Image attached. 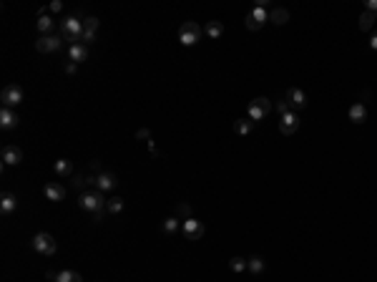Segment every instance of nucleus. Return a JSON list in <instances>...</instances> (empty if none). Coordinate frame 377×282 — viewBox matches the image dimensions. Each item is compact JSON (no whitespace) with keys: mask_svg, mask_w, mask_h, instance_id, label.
Wrapping results in <instances>:
<instances>
[{"mask_svg":"<svg viewBox=\"0 0 377 282\" xmlns=\"http://www.w3.org/2000/svg\"><path fill=\"white\" fill-rule=\"evenodd\" d=\"M106 197H103V192L101 189H93V192H83L80 197H78V207L83 211H91V214H96V211H106Z\"/></svg>","mask_w":377,"mask_h":282,"instance_id":"nucleus-1","label":"nucleus"},{"mask_svg":"<svg viewBox=\"0 0 377 282\" xmlns=\"http://www.w3.org/2000/svg\"><path fill=\"white\" fill-rule=\"evenodd\" d=\"M61 38L63 41H71V46L80 43L83 38V20H78V15H71L61 23Z\"/></svg>","mask_w":377,"mask_h":282,"instance_id":"nucleus-2","label":"nucleus"},{"mask_svg":"<svg viewBox=\"0 0 377 282\" xmlns=\"http://www.w3.org/2000/svg\"><path fill=\"white\" fill-rule=\"evenodd\" d=\"M33 250H35L38 255H43V257H51V255H56L58 242H56L53 234H48V232H38V234L33 237Z\"/></svg>","mask_w":377,"mask_h":282,"instance_id":"nucleus-3","label":"nucleus"},{"mask_svg":"<svg viewBox=\"0 0 377 282\" xmlns=\"http://www.w3.org/2000/svg\"><path fill=\"white\" fill-rule=\"evenodd\" d=\"M199 38H201V28H199V23L186 20V23L179 28V43H181V46H196Z\"/></svg>","mask_w":377,"mask_h":282,"instance_id":"nucleus-4","label":"nucleus"},{"mask_svg":"<svg viewBox=\"0 0 377 282\" xmlns=\"http://www.w3.org/2000/svg\"><path fill=\"white\" fill-rule=\"evenodd\" d=\"M269 111H272V101L264 98V96H259V98H254V101L249 103V119H252L254 124L262 121L264 116H269Z\"/></svg>","mask_w":377,"mask_h":282,"instance_id":"nucleus-5","label":"nucleus"},{"mask_svg":"<svg viewBox=\"0 0 377 282\" xmlns=\"http://www.w3.org/2000/svg\"><path fill=\"white\" fill-rule=\"evenodd\" d=\"M181 232H184V237L189 239V242H196V239H201L204 237V222H199L196 217H189V219H184V224H181Z\"/></svg>","mask_w":377,"mask_h":282,"instance_id":"nucleus-6","label":"nucleus"},{"mask_svg":"<svg viewBox=\"0 0 377 282\" xmlns=\"http://www.w3.org/2000/svg\"><path fill=\"white\" fill-rule=\"evenodd\" d=\"M0 101H3V106H5V109L18 106V103L23 101V88H20V86H15V83L5 86V88H3V93H0Z\"/></svg>","mask_w":377,"mask_h":282,"instance_id":"nucleus-7","label":"nucleus"},{"mask_svg":"<svg viewBox=\"0 0 377 282\" xmlns=\"http://www.w3.org/2000/svg\"><path fill=\"white\" fill-rule=\"evenodd\" d=\"M267 20H269V13L264 10V5H257V8L246 15V28H249V30H259Z\"/></svg>","mask_w":377,"mask_h":282,"instance_id":"nucleus-8","label":"nucleus"},{"mask_svg":"<svg viewBox=\"0 0 377 282\" xmlns=\"http://www.w3.org/2000/svg\"><path fill=\"white\" fill-rule=\"evenodd\" d=\"M61 48V38L58 36H40L38 41H35V51L38 53H53V51H58Z\"/></svg>","mask_w":377,"mask_h":282,"instance_id":"nucleus-9","label":"nucleus"},{"mask_svg":"<svg viewBox=\"0 0 377 282\" xmlns=\"http://www.w3.org/2000/svg\"><path fill=\"white\" fill-rule=\"evenodd\" d=\"M0 156H3V164H8V166L23 161V151H20L18 146H13V144H5L3 151H0Z\"/></svg>","mask_w":377,"mask_h":282,"instance_id":"nucleus-10","label":"nucleus"},{"mask_svg":"<svg viewBox=\"0 0 377 282\" xmlns=\"http://www.w3.org/2000/svg\"><path fill=\"white\" fill-rule=\"evenodd\" d=\"M297 129H300V119H297V114H295V111L279 119V131H282L284 136H292Z\"/></svg>","mask_w":377,"mask_h":282,"instance_id":"nucleus-11","label":"nucleus"},{"mask_svg":"<svg viewBox=\"0 0 377 282\" xmlns=\"http://www.w3.org/2000/svg\"><path fill=\"white\" fill-rule=\"evenodd\" d=\"M43 194H46L51 202H63V199H66V187L58 184V182H51V184L43 187Z\"/></svg>","mask_w":377,"mask_h":282,"instance_id":"nucleus-12","label":"nucleus"},{"mask_svg":"<svg viewBox=\"0 0 377 282\" xmlns=\"http://www.w3.org/2000/svg\"><path fill=\"white\" fill-rule=\"evenodd\" d=\"M18 121H20V119H18V114H15L13 109H5V106L0 109V126H3L5 131L15 129V126H18Z\"/></svg>","mask_w":377,"mask_h":282,"instance_id":"nucleus-13","label":"nucleus"},{"mask_svg":"<svg viewBox=\"0 0 377 282\" xmlns=\"http://www.w3.org/2000/svg\"><path fill=\"white\" fill-rule=\"evenodd\" d=\"M56 28V20L51 18V15H46V13H38V20H35V30L40 33V36H51V30Z\"/></svg>","mask_w":377,"mask_h":282,"instance_id":"nucleus-14","label":"nucleus"},{"mask_svg":"<svg viewBox=\"0 0 377 282\" xmlns=\"http://www.w3.org/2000/svg\"><path fill=\"white\" fill-rule=\"evenodd\" d=\"M116 184H118V179H116L113 174H108V171H101V174L96 177V189H101V192L116 189Z\"/></svg>","mask_w":377,"mask_h":282,"instance_id":"nucleus-15","label":"nucleus"},{"mask_svg":"<svg viewBox=\"0 0 377 282\" xmlns=\"http://www.w3.org/2000/svg\"><path fill=\"white\" fill-rule=\"evenodd\" d=\"M284 101H287L289 106H295V109H304V106H307V96H304V91H300V88H289Z\"/></svg>","mask_w":377,"mask_h":282,"instance_id":"nucleus-16","label":"nucleus"},{"mask_svg":"<svg viewBox=\"0 0 377 282\" xmlns=\"http://www.w3.org/2000/svg\"><path fill=\"white\" fill-rule=\"evenodd\" d=\"M68 56H71L73 63H83V61L88 58V46H86V43H75V46L68 48Z\"/></svg>","mask_w":377,"mask_h":282,"instance_id":"nucleus-17","label":"nucleus"},{"mask_svg":"<svg viewBox=\"0 0 377 282\" xmlns=\"http://www.w3.org/2000/svg\"><path fill=\"white\" fill-rule=\"evenodd\" d=\"M365 119H367V109H365V103H355L352 109H350V121H355V124H365Z\"/></svg>","mask_w":377,"mask_h":282,"instance_id":"nucleus-18","label":"nucleus"},{"mask_svg":"<svg viewBox=\"0 0 377 282\" xmlns=\"http://www.w3.org/2000/svg\"><path fill=\"white\" fill-rule=\"evenodd\" d=\"M269 20H272L274 25H284V23L289 20V10H287V8H274V10L269 13Z\"/></svg>","mask_w":377,"mask_h":282,"instance_id":"nucleus-19","label":"nucleus"},{"mask_svg":"<svg viewBox=\"0 0 377 282\" xmlns=\"http://www.w3.org/2000/svg\"><path fill=\"white\" fill-rule=\"evenodd\" d=\"M234 131H236L239 136H249V134L254 131V121H252V119H239V121L234 124Z\"/></svg>","mask_w":377,"mask_h":282,"instance_id":"nucleus-20","label":"nucleus"},{"mask_svg":"<svg viewBox=\"0 0 377 282\" xmlns=\"http://www.w3.org/2000/svg\"><path fill=\"white\" fill-rule=\"evenodd\" d=\"M53 169H56L58 177H71V174H73V164H71L68 159H58V161L53 164Z\"/></svg>","mask_w":377,"mask_h":282,"instance_id":"nucleus-21","label":"nucleus"},{"mask_svg":"<svg viewBox=\"0 0 377 282\" xmlns=\"http://www.w3.org/2000/svg\"><path fill=\"white\" fill-rule=\"evenodd\" d=\"M15 207H18V199L13 197V194H3L0 197V209H3V214H10V211H15Z\"/></svg>","mask_w":377,"mask_h":282,"instance_id":"nucleus-22","label":"nucleus"},{"mask_svg":"<svg viewBox=\"0 0 377 282\" xmlns=\"http://www.w3.org/2000/svg\"><path fill=\"white\" fill-rule=\"evenodd\" d=\"M375 20H377V15H375V13L365 10V13L360 15V30H370V28L375 25Z\"/></svg>","mask_w":377,"mask_h":282,"instance_id":"nucleus-23","label":"nucleus"},{"mask_svg":"<svg viewBox=\"0 0 377 282\" xmlns=\"http://www.w3.org/2000/svg\"><path fill=\"white\" fill-rule=\"evenodd\" d=\"M56 282H83V277L78 272H73V270H63V272L56 275Z\"/></svg>","mask_w":377,"mask_h":282,"instance_id":"nucleus-24","label":"nucleus"},{"mask_svg":"<svg viewBox=\"0 0 377 282\" xmlns=\"http://www.w3.org/2000/svg\"><path fill=\"white\" fill-rule=\"evenodd\" d=\"M222 33H224V25H222L219 20H212V23L206 25V36H209V38H219Z\"/></svg>","mask_w":377,"mask_h":282,"instance_id":"nucleus-25","label":"nucleus"},{"mask_svg":"<svg viewBox=\"0 0 377 282\" xmlns=\"http://www.w3.org/2000/svg\"><path fill=\"white\" fill-rule=\"evenodd\" d=\"M121 209H123V199H121V197H113V199H108V202H106V211L118 214Z\"/></svg>","mask_w":377,"mask_h":282,"instance_id":"nucleus-26","label":"nucleus"},{"mask_svg":"<svg viewBox=\"0 0 377 282\" xmlns=\"http://www.w3.org/2000/svg\"><path fill=\"white\" fill-rule=\"evenodd\" d=\"M163 232H166V234H174V232H179V219H176V217H169V219H163Z\"/></svg>","mask_w":377,"mask_h":282,"instance_id":"nucleus-27","label":"nucleus"},{"mask_svg":"<svg viewBox=\"0 0 377 282\" xmlns=\"http://www.w3.org/2000/svg\"><path fill=\"white\" fill-rule=\"evenodd\" d=\"M83 30H88V33H96V30H98V18H93V15L83 18Z\"/></svg>","mask_w":377,"mask_h":282,"instance_id":"nucleus-28","label":"nucleus"},{"mask_svg":"<svg viewBox=\"0 0 377 282\" xmlns=\"http://www.w3.org/2000/svg\"><path fill=\"white\" fill-rule=\"evenodd\" d=\"M246 267L257 275V272H262V270H264V260H262V257H252V260L246 262Z\"/></svg>","mask_w":377,"mask_h":282,"instance_id":"nucleus-29","label":"nucleus"},{"mask_svg":"<svg viewBox=\"0 0 377 282\" xmlns=\"http://www.w3.org/2000/svg\"><path fill=\"white\" fill-rule=\"evenodd\" d=\"M229 267H231L234 272H241V270H246V260H241V257H231V260H229Z\"/></svg>","mask_w":377,"mask_h":282,"instance_id":"nucleus-30","label":"nucleus"},{"mask_svg":"<svg viewBox=\"0 0 377 282\" xmlns=\"http://www.w3.org/2000/svg\"><path fill=\"white\" fill-rule=\"evenodd\" d=\"M277 114H279V116H287V114H292V106H289L287 101H282V103L277 106Z\"/></svg>","mask_w":377,"mask_h":282,"instance_id":"nucleus-31","label":"nucleus"},{"mask_svg":"<svg viewBox=\"0 0 377 282\" xmlns=\"http://www.w3.org/2000/svg\"><path fill=\"white\" fill-rule=\"evenodd\" d=\"M48 10H51V13H61V10H63V3H61V0H53V3L48 5Z\"/></svg>","mask_w":377,"mask_h":282,"instance_id":"nucleus-32","label":"nucleus"},{"mask_svg":"<svg viewBox=\"0 0 377 282\" xmlns=\"http://www.w3.org/2000/svg\"><path fill=\"white\" fill-rule=\"evenodd\" d=\"M136 139H146V141H151V131H149V129H139V131H136Z\"/></svg>","mask_w":377,"mask_h":282,"instance_id":"nucleus-33","label":"nucleus"},{"mask_svg":"<svg viewBox=\"0 0 377 282\" xmlns=\"http://www.w3.org/2000/svg\"><path fill=\"white\" fill-rule=\"evenodd\" d=\"M179 214L189 219V214H191V209H189V204H181V207H179Z\"/></svg>","mask_w":377,"mask_h":282,"instance_id":"nucleus-34","label":"nucleus"},{"mask_svg":"<svg viewBox=\"0 0 377 282\" xmlns=\"http://www.w3.org/2000/svg\"><path fill=\"white\" fill-rule=\"evenodd\" d=\"M91 171H96V177L101 174V161H91Z\"/></svg>","mask_w":377,"mask_h":282,"instance_id":"nucleus-35","label":"nucleus"},{"mask_svg":"<svg viewBox=\"0 0 377 282\" xmlns=\"http://www.w3.org/2000/svg\"><path fill=\"white\" fill-rule=\"evenodd\" d=\"M367 10H370V13H375V15H377V0H367Z\"/></svg>","mask_w":377,"mask_h":282,"instance_id":"nucleus-36","label":"nucleus"},{"mask_svg":"<svg viewBox=\"0 0 377 282\" xmlns=\"http://www.w3.org/2000/svg\"><path fill=\"white\" fill-rule=\"evenodd\" d=\"M370 48L377 51V33H372V38H370Z\"/></svg>","mask_w":377,"mask_h":282,"instance_id":"nucleus-37","label":"nucleus"},{"mask_svg":"<svg viewBox=\"0 0 377 282\" xmlns=\"http://www.w3.org/2000/svg\"><path fill=\"white\" fill-rule=\"evenodd\" d=\"M66 70H68V73H75V70H78V63H68V66H66Z\"/></svg>","mask_w":377,"mask_h":282,"instance_id":"nucleus-38","label":"nucleus"}]
</instances>
